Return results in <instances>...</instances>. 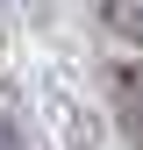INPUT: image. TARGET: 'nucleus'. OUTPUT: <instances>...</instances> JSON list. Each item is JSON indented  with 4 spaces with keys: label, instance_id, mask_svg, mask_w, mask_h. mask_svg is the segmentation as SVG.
Instances as JSON below:
<instances>
[{
    "label": "nucleus",
    "instance_id": "nucleus-2",
    "mask_svg": "<svg viewBox=\"0 0 143 150\" xmlns=\"http://www.w3.org/2000/svg\"><path fill=\"white\" fill-rule=\"evenodd\" d=\"M93 14H100V29L115 36V43L143 50V0H93Z\"/></svg>",
    "mask_w": 143,
    "mask_h": 150
},
{
    "label": "nucleus",
    "instance_id": "nucleus-3",
    "mask_svg": "<svg viewBox=\"0 0 143 150\" xmlns=\"http://www.w3.org/2000/svg\"><path fill=\"white\" fill-rule=\"evenodd\" d=\"M0 150H29V136H22V129H14L7 115H0Z\"/></svg>",
    "mask_w": 143,
    "mask_h": 150
},
{
    "label": "nucleus",
    "instance_id": "nucleus-1",
    "mask_svg": "<svg viewBox=\"0 0 143 150\" xmlns=\"http://www.w3.org/2000/svg\"><path fill=\"white\" fill-rule=\"evenodd\" d=\"M107 93H115V122H122V136L143 150V64H115V71H107Z\"/></svg>",
    "mask_w": 143,
    "mask_h": 150
}]
</instances>
